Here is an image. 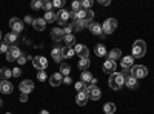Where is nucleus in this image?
Here are the masks:
<instances>
[{"instance_id":"1","label":"nucleus","mask_w":154,"mask_h":114,"mask_svg":"<svg viewBox=\"0 0 154 114\" xmlns=\"http://www.w3.org/2000/svg\"><path fill=\"white\" fill-rule=\"evenodd\" d=\"M125 85V77H123V74H119V72H114L111 74V77H109V86L112 88V90H120V88Z\"/></svg>"},{"instance_id":"2","label":"nucleus","mask_w":154,"mask_h":114,"mask_svg":"<svg viewBox=\"0 0 154 114\" xmlns=\"http://www.w3.org/2000/svg\"><path fill=\"white\" fill-rule=\"evenodd\" d=\"M146 53V43L143 40H136L134 45H133V57H143Z\"/></svg>"},{"instance_id":"3","label":"nucleus","mask_w":154,"mask_h":114,"mask_svg":"<svg viewBox=\"0 0 154 114\" xmlns=\"http://www.w3.org/2000/svg\"><path fill=\"white\" fill-rule=\"evenodd\" d=\"M146 74H148V69L143 65H133L131 72H130V75H133L134 79H143L146 77Z\"/></svg>"},{"instance_id":"4","label":"nucleus","mask_w":154,"mask_h":114,"mask_svg":"<svg viewBox=\"0 0 154 114\" xmlns=\"http://www.w3.org/2000/svg\"><path fill=\"white\" fill-rule=\"evenodd\" d=\"M117 28V20L116 19H106L102 25V29H103V34H112Z\"/></svg>"},{"instance_id":"5","label":"nucleus","mask_w":154,"mask_h":114,"mask_svg":"<svg viewBox=\"0 0 154 114\" xmlns=\"http://www.w3.org/2000/svg\"><path fill=\"white\" fill-rule=\"evenodd\" d=\"M32 63H34V66H35L38 71H45V69L48 68V60H46V57H43V56H35V57L32 59Z\"/></svg>"},{"instance_id":"6","label":"nucleus","mask_w":154,"mask_h":114,"mask_svg":"<svg viewBox=\"0 0 154 114\" xmlns=\"http://www.w3.org/2000/svg\"><path fill=\"white\" fill-rule=\"evenodd\" d=\"M22 56V51H20V48L19 46H11L8 49V53H6V59L8 62H17V59Z\"/></svg>"},{"instance_id":"7","label":"nucleus","mask_w":154,"mask_h":114,"mask_svg":"<svg viewBox=\"0 0 154 114\" xmlns=\"http://www.w3.org/2000/svg\"><path fill=\"white\" fill-rule=\"evenodd\" d=\"M9 26H11L12 32L19 34V32L23 31V22H22L20 19H17V17H12V19L9 20Z\"/></svg>"},{"instance_id":"8","label":"nucleus","mask_w":154,"mask_h":114,"mask_svg":"<svg viewBox=\"0 0 154 114\" xmlns=\"http://www.w3.org/2000/svg\"><path fill=\"white\" fill-rule=\"evenodd\" d=\"M74 53L79 56L80 59H86V57L89 56V49H88L85 45H82V43H77V45L74 46Z\"/></svg>"},{"instance_id":"9","label":"nucleus","mask_w":154,"mask_h":114,"mask_svg":"<svg viewBox=\"0 0 154 114\" xmlns=\"http://www.w3.org/2000/svg\"><path fill=\"white\" fill-rule=\"evenodd\" d=\"M63 83V75L60 72H54V74H51V77H49V85L51 86H60Z\"/></svg>"},{"instance_id":"10","label":"nucleus","mask_w":154,"mask_h":114,"mask_svg":"<svg viewBox=\"0 0 154 114\" xmlns=\"http://www.w3.org/2000/svg\"><path fill=\"white\" fill-rule=\"evenodd\" d=\"M19 88H20V91H22L23 94H29V93L34 90V82H32V80H23Z\"/></svg>"},{"instance_id":"11","label":"nucleus","mask_w":154,"mask_h":114,"mask_svg":"<svg viewBox=\"0 0 154 114\" xmlns=\"http://www.w3.org/2000/svg\"><path fill=\"white\" fill-rule=\"evenodd\" d=\"M12 91H14V86H12V83L9 80H2V82H0V93L11 94Z\"/></svg>"},{"instance_id":"12","label":"nucleus","mask_w":154,"mask_h":114,"mask_svg":"<svg viewBox=\"0 0 154 114\" xmlns=\"http://www.w3.org/2000/svg\"><path fill=\"white\" fill-rule=\"evenodd\" d=\"M63 37H65V34H63L62 28H53V29H51V39H53L54 42L63 40Z\"/></svg>"},{"instance_id":"13","label":"nucleus","mask_w":154,"mask_h":114,"mask_svg":"<svg viewBox=\"0 0 154 114\" xmlns=\"http://www.w3.org/2000/svg\"><path fill=\"white\" fill-rule=\"evenodd\" d=\"M68 19H69V12L66 9H59V12H57V22L60 25H66Z\"/></svg>"},{"instance_id":"14","label":"nucleus","mask_w":154,"mask_h":114,"mask_svg":"<svg viewBox=\"0 0 154 114\" xmlns=\"http://www.w3.org/2000/svg\"><path fill=\"white\" fill-rule=\"evenodd\" d=\"M133 62H134V57H133V56H125V57H122V68H123V71L131 69V68H133Z\"/></svg>"},{"instance_id":"15","label":"nucleus","mask_w":154,"mask_h":114,"mask_svg":"<svg viewBox=\"0 0 154 114\" xmlns=\"http://www.w3.org/2000/svg\"><path fill=\"white\" fill-rule=\"evenodd\" d=\"M51 56H53V59L57 63H62V60H63V57H62V48L60 46H54L53 49H51Z\"/></svg>"},{"instance_id":"16","label":"nucleus","mask_w":154,"mask_h":114,"mask_svg":"<svg viewBox=\"0 0 154 114\" xmlns=\"http://www.w3.org/2000/svg\"><path fill=\"white\" fill-rule=\"evenodd\" d=\"M100 97H102V91H100V88H97V86H94V85H93L91 91L88 93V99H91V100H99Z\"/></svg>"},{"instance_id":"17","label":"nucleus","mask_w":154,"mask_h":114,"mask_svg":"<svg viewBox=\"0 0 154 114\" xmlns=\"http://www.w3.org/2000/svg\"><path fill=\"white\" fill-rule=\"evenodd\" d=\"M75 102L79 106H85L86 102H88V96L85 91H80V93H77V97H75Z\"/></svg>"},{"instance_id":"18","label":"nucleus","mask_w":154,"mask_h":114,"mask_svg":"<svg viewBox=\"0 0 154 114\" xmlns=\"http://www.w3.org/2000/svg\"><path fill=\"white\" fill-rule=\"evenodd\" d=\"M119 59H122V51H120L119 48H114V49H111V51L108 53V60L116 62V60H119Z\"/></svg>"},{"instance_id":"19","label":"nucleus","mask_w":154,"mask_h":114,"mask_svg":"<svg viewBox=\"0 0 154 114\" xmlns=\"http://www.w3.org/2000/svg\"><path fill=\"white\" fill-rule=\"evenodd\" d=\"M103 71L108 72V74H114V72H116V62L106 60V62L103 63Z\"/></svg>"},{"instance_id":"20","label":"nucleus","mask_w":154,"mask_h":114,"mask_svg":"<svg viewBox=\"0 0 154 114\" xmlns=\"http://www.w3.org/2000/svg\"><path fill=\"white\" fill-rule=\"evenodd\" d=\"M32 25H34V28H35L37 31H43L45 26H46V22H45L43 17H38V19H34Z\"/></svg>"},{"instance_id":"21","label":"nucleus","mask_w":154,"mask_h":114,"mask_svg":"<svg viewBox=\"0 0 154 114\" xmlns=\"http://www.w3.org/2000/svg\"><path fill=\"white\" fill-rule=\"evenodd\" d=\"M89 31H91L94 35H103V29H102V25L100 23H91Z\"/></svg>"},{"instance_id":"22","label":"nucleus","mask_w":154,"mask_h":114,"mask_svg":"<svg viewBox=\"0 0 154 114\" xmlns=\"http://www.w3.org/2000/svg\"><path fill=\"white\" fill-rule=\"evenodd\" d=\"M75 53H74V48H71V46H65V48H62V57L63 59H69V57H72Z\"/></svg>"},{"instance_id":"23","label":"nucleus","mask_w":154,"mask_h":114,"mask_svg":"<svg viewBox=\"0 0 154 114\" xmlns=\"http://www.w3.org/2000/svg\"><path fill=\"white\" fill-rule=\"evenodd\" d=\"M125 83H126V86L128 88H136L137 86V79H134L133 75H125Z\"/></svg>"},{"instance_id":"24","label":"nucleus","mask_w":154,"mask_h":114,"mask_svg":"<svg viewBox=\"0 0 154 114\" xmlns=\"http://www.w3.org/2000/svg\"><path fill=\"white\" fill-rule=\"evenodd\" d=\"M16 40H17V34H16V32H8V34L5 35V39H3V42H5L6 45L16 43Z\"/></svg>"},{"instance_id":"25","label":"nucleus","mask_w":154,"mask_h":114,"mask_svg":"<svg viewBox=\"0 0 154 114\" xmlns=\"http://www.w3.org/2000/svg\"><path fill=\"white\" fill-rule=\"evenodd\" d=\"M94 53H96V56L97 57H103V56H106L108 53H106V48L103 46V45H97L96 46V49H94Z\"/></svg>"},{"instance_id":"26","label":"nucleus","mask_w":154,"mask_h":114,"mask_svg":"<svg viewBox=\"0 0 154 114\" xmlns=\"http://www.w3.org/2000/svg\"><path fill=\"white\" fill-rule=\"evenodd\" d=\"M63 40H65V46H75V39H74V35L72 34H68L63 37Z\"/></svg>"},{"instance_id":"27","label":"nucleus","mask_w":154,"mask_h":114,"mask_svg":"<svg viewBox=\"0 0 154 114\" xmlns=\"http://www.w3.org/2000/svg\"><path fill=\"white\" fill-rule=\"evenodd\" d=\"M45 22H54V20H57V12H53V11H48V12H45Z\"/></svg>"},{"instance_id":"28","label":"nucleus","mask_w":154,"mask_h":114,"mask_svg":"<svg viewBox=\"0 0 154 114\" xmlns=\"http://www.w3.org/2000/svg\"><path fill=\"white\" fill-rule=\"evenodd\" d=\"M72 31H82L85 26H83V20H74L72 22Z\"/></svg>"},{"instance_id":"29","label":"nucleus","mask_w":154,"mask_h":114,"mask_svg":"<svg viewBox=\"0 0 154 114\" xmlns=\"http://www.w3.org/2000/svg\"><path fill=\"white\" fill-rule=\"evenodd\" d=\"M103 111H105L106 114H114V112H116V105H114L112 102H108V103H105Z\"/></svg>"},{"instance_id":"30","label":"nucleus","mask_w":154,"mask_h":114,"mask_svg":"<svg viewBox=\"0 0 154 114\" xmlns=\"http://www.w3.org/2000/svg\"><path fill=\"white\" fill-rule=\"evenodd\" d=\"M80 77H82V82H83V83H89V82L93 80L91 72H88V71H83V72L80 74Z\"/></svg>"},{"instance_id":"31","label":"nucleus","mask_w":154,"mask_h":114,"mask_svg":"<svg viewBox=\"0 0 154 114\" xmlns=\"http://www.w3.org/2000/svg\"><path fill=\"white\" fill-rule=\"evenodd\" d=\"M71 72V66L68 63H60V74H65V77Z\"/></svg>"},{"instance_id":"32","label":"nucleus","mask_w":154,"mask_h":114,"mask_svg":"<svg viewBox=\"0 0 154 114\" xmlns=\"http://www.w3.org/2000/svg\"><path fill=\"white\" fill-rule=\"evenodd\" d=\"M89 57H86V59H80V62H79V68L82 69V71H85L88 66H89Z\"/></svg>"},{"instance_id":"33","label":"nucleus","mask_w":154,"mask_h":114,"mask_svg":"<svg viewBox=\"0 0 154 114\" xmlns=\"http://www.w3.org/2000/svg\"><path fill=\"white\" fill-rule=\"evenodd\" d=\"M5 77V80H8L11 75H12V71L11 69H8V68H0V77Z\"/></svg>"},{"instance_id":"34","label":"nucleus","mask_w":154,"mask_h":114,"mask_svg":"<svg viewBox=\"0 0 154 114\" xmlns=\"http://www.w3.org/2000/svg\"><path fill=\"white\" fill-rule=\"evenodd\" d=\"M31 8L32 9H42L43 8V2H42V0H32V2H31Z\"/></svg>"},{"instance_id":"35","label":"nucleus","mask_w":154,"mask_h":114,"mask_svg":"<svg viewBox=\"0 0 154 114\" xmlns=\"http://www.w3.org/2000/svg\"><path fill=\"white\" fill-rule=\"evenodd\" d=\"M85 86H86V85H85L83 82H75V85H74V88H75V91H77V93L83 91V90H85Z\"/></svg>"},{"instance_id":"36","label":"nucleus","mask_w":154,"mask_h":114,"mask_svg":"<svg viewBox=\"0 0 154 114\" xmlns=\"http://www.w3.org/2000/svg\"><path fill=\"white\" fill-rule=\"evenodd\" d=\"M91 6H93V0H83L82 2V8L83 9H91Z\"/></svg>"},{"instance_id":"37","label":"nucleus","mask_w":154,"mask_h":114,"mask_svg":"<svg viewBox=\"0 0 154 114\" xmlns=\"http://www.w3.org/2000/svg\"><path fill=\"white\" fill-rule=\"evenodd\" d=\"M75 14H77V20H83V19H85V14H86V9L75 11Z\"/></svg>"},{"instance_id":"38","label":"nucleus","mask_w":154,"mask_h":114,"mask_svg":"<svg viewBox=\"0 0 154 114\" xmlns=\"http://www.w3.org/2000/svg\"><path fill=\"white\" fill-rule=\"evenodd\" d=\"M37 79L40 80V82H45L46 80V72L45 71H38L37 72Z\"/></svg>"},{"instance_id":"39","label":"nucleus","mask_w":154,"mask_h":114,"mask_svg":"<svg viewBox=\"0 0 154 114\" xmlns=\"http://www.w3.org/2000/svg\"><path fill=\"white\" fill-rule=\"evenodd\" d=\"M43 9H46V12L51 11V9H53V2H49V0H48V2H43Z\"/></svg>"},{"instance_id":"40","label":"nucleus","mask_w":154,"mask_h":114,"mask_svg":"<svg viewBox=\"0 0 154 114\" xmlns=\"http://www.w3.org/2000/svg\"><path fill=\"white\" fill-rule=\"evenodd\" d=\"M8 49H9V48H8V45H6L5 42H3V43H0V53H2V54H3V53L6 54V53H8Z\"/></svg>"},{"instance_id":"41","label":"nucleus","mask_w":154,"mask_h":114,"mask_svg":"<svg viewBox=\"0 0 154 114\" xmlns=\"http://www.w3.org/2000/svg\"><path fill=\"white\" fill-rule=\"evenodd\" d=\"M80 9H82L80 2H72V11H80Z\"/></svg>"},{"instance_id":"42","label":"nucleus","mask_w":154,"mask_h":114,"mask_svg":"<svg viewBox=\"0 0 154 114\" xmlns=\"http://www.w3.org/2000/svg\"><path fill=\"white\" fill-rule=\"evenodd\" d=\"M65 5V2H62V0H54L53 2V6H56V8H60L62 9V6Z\"/></svg>"},{"instance_id":"43","label":"nucleus","mask_w":154,"mask_h":114,"mask_svg":"<svg viewBox=\"0 0 154 114\" xmlns=\"http://www.w3.org/2000/svg\"><path fill=\"white\" fill-rule=\"evenodd\" d=\"M71 32H72V26H71V25H66V26L63 28V34L68 35V34H71Z\"/></svg>"},{"instance_id":"44","label":"nucleus","mask_w":154,"mask_h":114,"mask_svg":"<svg viewBox=\"0 0 154 114\" xmlns=\"http://www.w3.org/2000/svg\"><path fill=\"white\" fill-rule=\"evenodd\" d=\"M26 60H28V59H26V57H25V56L22 54V56L17 59V63H19V65H23V63H26Z\"/></svg>"},{"instance_id":"45","label":"nucleus","mask_w":154,"mask_h":114,"mask_svg":"<svg viewBox=\"0 0 154 114\" xmlns=\"http://www.w3.org/2000/svg\"><path fill=\"white\" fill-rule=\"evenodd\" d=\"M12 71V75H14V77H19V75L22 74V69L20 68H14V69H11Z\"/></svg>"},{"instance_id":"46","label":"nucleus","mask_w":154,"mask_h":114,"mask_svg":"<svg viewBox=\"0 0 154 114\" xmlns=\"http://www.w3.org/2000/svg\"><path fill=\"white\" fill-rule=\"evenodd\" d=\"M26 100H28V94H20V102H26Z\"/></svg>"},{"instance_id":"47","label":"nucleus","mask_w":154,"mask_h":114,"mask_svg":"<svg viewBox=\"0 0 154 114\" xmlns=\"http://www.w3.org/2000/svg\"><path fill=\"white\" fill-rule=\"evenodd\" d=\"M100 5H103V6H109V5H111V2H109V0H100Z\"/></svg>"},{"instance_id":"48","label":"nucleus","mask_w":154,"mask_h":114,"mask_svg":"<svg viewBox=\"0 0 154 114\" xmlns=\"http://www.w3.org/2000/svg\"><path fill=\"white\" fill-rule=\"evenodd\" d=\"M63 82H65L66 85H69L72 80H71V77H69V75H66V77H63Z\"/></svg>"},{"instance_id":"49","label":"nucleus","mask_w":154,"mask_h":114,"mask_svg":"<svg viewBox=\"0 0 154 114\" xmlns=\"http://www.w3.org/2000/svg\"><path fill=\"white\" fill-rule=\"evenodd\" d=\"M32 22H34V19H32V17H29V16L25 17V23H32Z\"/></svg>"},{"instance_id":"50","label":"nucleus","mask_w":154,"mask_h":114,"mask_svg":"<svg viewBox=\"0 0 154 114\" xmlns=\"http://www.w3.org/2000/svg\"><path fill=\"white\" fill-rule=\"evenodd\" d=\"M40 114H49V111H46V109H42V111H40Z\"/></svg>"},{"instance_id":"51","label":"nucleus","mask_w":154,"mask_h":114,"mask_svg":"<svg viewBox=\"0 0 154 114\" xmlns=\"http://www.w3.org/2000/svg\"><path fill=\"white\" fill-rule=\"evenodd\" d=\"M2 105H3V100H2V99H0V106H2Z\"/></svg>"},{"instance_id":"52","label":"nucleus","mask_w":154,"mask_h":114,"mask_svg":"<svg viewBox=\"0 0 154 114\" xmlns=\"http://www.w3.org/2000/svg\"><path fill=\"white\" fill-rule=\"evenodd\" d=\"M0 40H2V32H0Z\"/></svg>"},{"instance_id":"53","label":"nucleus","mask_w":154,"mask_h":114,"mask_svg":"<svg viewBox=\"0 0 154 114\" xmlns=\"http://www.w3.org/2000/svg\"><path fill=\"white\" fill-rule=\"evenodd\" d=\"M6 114H11V112H6Z\"/></svg>"},{"instance_id":"54","label":"nucleus","mask_w":154,"mask_h":114,"mask_svg":"<svg viewBox=\"0 0 154 114\" xmlns=\"http://www.w3.org/2000/svg\"><path fill=\"white\" fill-rule=\"evenodd\" d=\"M0 82H2V79H0Z\"/></svg>"}]
</instances>
